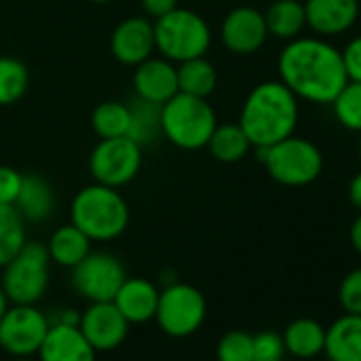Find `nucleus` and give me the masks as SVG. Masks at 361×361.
<instances>
[{"label": "nucleus", "instance_id": "obj_27", "mask_svg": "<svg viewBox=\"0 0 361 361\" xmlns=\"http://www.w3.org/2000/svg\"><path fill=\"white\" fill-rule=\"evenodd\" d=\"M30 85L28 66L11 56L0 58V106H11L20 102Z\"/></svg>", "mask_w": 361, "mask_h": 361}, {"label": "nucleus", "instance_id": "obj_2", "mask_svg": "<svg viewBox=\"0 0 361 361\" xmlns=\"http://www.w3.org/2000/svg\"><path fill=\"white\" fill-rule=\"evenodd\" d=\"M300 121V100L283 81L257 83L243 102L238 126L255 147H272L291 136Z\"/></svg>", "mask_w": 361, "mask_h": 361}, {"label": "nucleus", "instance_id": "obj_29", "mask_svg": "<svg viewBox=\"0 0 361 361\" xmlns=\"http://www.w3.org/2000/svg\"><path fill=\"white\" fill-rule=\"evenodd\" d=\"M26 245V224L13 204H0V268Z\"/></svg>", "mask_w": 361, "mask_h": 361}, {"label": "nucleus", "instance_id": "obj_25", "mask_svg": "<svg viewBox=\"0 0 361 361\" xmlns=\"http://www.w3.org/2000/svg\"><path fill=\"white\" fill-rule=\"evenodd\" d=\"M207 147H209L211 155L217 161H224V164L240 161L253 149V145L249 142L245 130L238 123H221V126L217 123V128L213 130Z\"/></svg>", "mask_w": 361, "mask_h": 361}, {"label": "nucleus", "instance_id": "obj_34", "mask_svg": "<svg viewBox=\"0 0 361 361\" xmlns=\"http://www.w3.org/2000/svg\"><path fill=\"white\" fill-rule=\"evenodd\" d=\"M24 174L11 166H0V204H16Z\"/></svg>", "mask_w": 361, "mask_h": 361}, {"label": "nucleus", "instance_id": "obj_33", "mask_svg": "<svg viewBox=\"0 0 361 361\" xmlns=\"http://www.w3.org/2000/svg\"><path fill=\"white\" fill-rule=\"evenodd\" d=\"M338 298H340L344 312L361 314V268L350 270L342 279L340 289H338Z\"/></svg>", "mask_w": 361, "mask_h": 361}, {"label": "nucleus", "instance_id": "obj_11", "mask_svg": "<svg viewBox=\"0 0 361 361\" xmlns=\"http://www.w3.org/2000/svg\"><path fill=\"white\" fill-rule=\"evenodd\" d=\"M47 329L49 319L37 304H11L0 319V346L11 357H35Z\"/></svg>", "mask_w": 361, "mask_h": 361}, {"label": "nucleus", "instance_id": "obj_13", "mask_svg": "<svg viewBox=\"0 0 361 361\" xmlns=\"http://www.w3.org/2000/svg\"><path fill=\"white\" fill-rule=\"evenodd\" d=\"M221 43L234 56H253L268 41L264 13L255 7L232 9L221 24Z\"/></svg>", "mask_w": 361, "mask_h": 361}, {"label": "nucleus", "instance_id": "obj_1", "mask_svg": "<svg viewBox=\"0 0 361 361\" xmlns=\"http://www.w3.org/2000/svg\"><path fill=\"white\" fill-rule=\"evenodd\" d=\"M279 81H283L298 100L331 104L346 85L342 54L325 39L298 37L287 41L279 56Z\"/></svg>", "mask_w": 361, "mask_h": 361}, {"label": "nucleus", "instance_id": "obj_43", "mask_svg": "<svg viewBox=\"0 0 361 361\" xmlns=\"http://www.w3.org/2000/svg\"><path fill=\"white\" fill-rule=\"evenodd\" d=\"M327 361H329V359H327Z\"/></svg>", "mask_w": 361, "mask_h": 361}, {"label": "nucleus", "instance_id": "obj_21", "mask_svg": "<svg viewBox=\"0 0 361 361\" xmlns=\"http://www.w3.org/2000/svg\"><path fill=\"white\" fill-rule=\"evenodd\" d=\"M281 336L285 350L298 359H312L325 348V327L310 317L291 321Z\"/></svg>", "mask_w": 361, "mask_h": 361}, {"label": "nucleus", "instance_id": "obj_20", "mask_svg": "<svg viewBox=\"0 0 361 361\" xmlns=\"http://www.w3.org/2000/svg\"><path fill=\"white\" fill-rule=\"evenodd\" d=\"M24 221L43 224L56 209V194L49 180L41 174H24L18 200L13 204Z\"/></svg>", "mask_w": 361, "mask_h": 361}, {"label": "nucleus", "instance_id": "obj_18", "mask_svg": "<svg viewBox=\"0 0 361 361\" xmlns=\"http://www.w3.org/2000/svg\"><path fill=\"white\" fill-rule=\"evenodd\" d=\"M119 312L126 317L130 325H142L155 319L159 289L149 279H128L117 289L115 298L111 300Z\"/></svg>", "mask_w": 361, "mask_h": 361}, {"label": "nucleus", "instance_id": "obj_28", "mask_svg": "<svg viewBox=\"0 0 361 361\" xmlns=\"http://www.w3.org/2000/svg\"><path fill=\"white\" fill-rule=\"evenodd\" d=\"M92 128L100 138L128 136L130 106L119 100H104L92 113Z\"/></svg>", "mask_w": 361, "mask_h": 361}, {"label": "nucleus", "instance_id": "obj_41", "mask_svg": "<svg viewBox=\"0 0 361 361\" xmlns=\"http://www.w3.org/2000/svg\"><path fill=\"white\" fill-rule=\"evenodd\" d=\"M87 3H94V5H106L111 0H87Z\"/></svg>", "mask_w": 361, "mask_h": 361}, {"label": "nucleus", "instance_id": "obj_16", "mask_svg": "<svg viewBox=\"0 0 361 361\" xmlns=\"http://www.w3.org/2000/svg\"><path fill=\"white\" fill-rule=\"evenodd\" d=\"M132 87L136 98H142L153 104L168 102L174 94H178L176 83V64L166 58H147L138 66H134Z\"/></svg>", "mask_w": 361, "mask_h": 361}, {"label": "nucleus", "instance_id": "obj_9", "mask_svg": "<svg viewBox=\"0 0 361 361\" xmlns=\"http://www.w3.org/2000/svg\"><path fill=\"white\" fill-rule=\"evenodd\" d=\"M142 164V147L130 136L100 138L90 155V172L94 183L121 190L138 176Z\"/></svg>", "mask_w": 361, "mask_h": 361}, {"label": "nucleus", "instance_id": "obj_6", "mask_svg": "<svg viewBox=\"0 0 361 361\" xmlns=\"http://www.w3.org/2000/svg\"><path fill=\"white\" fill-rule=\"evenodd\" d=\"M153 35L155 51H159L161 58L174 64L207 56L213 43V35L207 20L196 11L180 7L155 20Z\"/></svg>", "mask_w": 361, "mask_h": 361}, {"label": "nucleus", "instance_id": "obj_7", "mask_svg": "<svg viewBox=\"0 0 361 361\" xmlns=\"http://www.w3.org/2000/svg\"><path fill=\"white\" fill-rule=\"evenodd\" d=\"M51 257L41 243H28L3 266V285L11 304H37L49 287Z\"/></svg>", "mask_w": 361, "mask_h": 361}, {"label": "nucleus", "instance_id": "obj_17", "mask_svg": "<svg viewBox=\"0 0 361 361\" xmlns=\"http://www.w3.org/2000/svg\"><path fill=\"white\" fill-rule=\"evenodd\" d=\"M39 361H96V350L81 334L79 325L49 323L39 348Z\"/></svg>", "mask_w": 361, "mask_h": 361}, {"label": "nucleus", "instance_id": "obj_10", "mask_svg": "<svg viewBox=\"0 0 361 361\" xmlns=\"http://www.w3.org/2000/svg\"><path fill=\"white\" fill-rule=\"evenodd\" d=\"M126 281L123 264L104 251H90L71 268V285L87 302H111Z\"/></svg>", "mask_w": 361, "mask_h": 361}, {"label": "nucleus", "instance_id": "obj_5", "mask_svg": "<svg viewBox=\"0 0 361 361\" xmlns=\"http://www.w3.org/2000/svg\"><path fill=\"white\" fill-rule=\"evenodd\" d=\"M259 161L266 166L268 174L276 183L285 188H304L310 185L323 172V153L321 149L302 136H287L272 147H255Z\"/></svg>", "mask_w": 361, "mask_h": 361}, {"label": "nucleus", "instance_id": "obj_30", "mask_svg": "<svg viewBox=\"0 0 361 361\" xmlns=\"http://www.w3.org/2000/svg\"><path fill=\"white\" fill-rule=\"evenodd\" d=\"M338 123L350 132H361V83L346 81V85L331 100Z\"/></svg>", "mask_w": 361, "mask_h": 361}, {"label": "nucleus", "instance_id": "obj_37", "mask_svg": "<svg viewBox=\"0 0 361 361\" xmlns=\"http://www.w3.org/2000/svg\"><path fill=\"white\" fill-rule=\"evenodd\" d=\"M348 200L361 213V170L350 178V183H348Z\"/></svg>", "mask_w": 361, "mask_h": 361}, {"label": "nucleus", "instance_id": "obj_35", "mask_svg": "<svg viewBox=\"0 0 361 361\" xmlns=\"http://www.w3.org/2000/svg\"><path fill=\"white\" fill-rule=\"evenodd\" d=\"M340 54H342V62H344V71H346L348 81L361 83V35L350 39Z\"/></svg>", "mask_w": 361, "mask_h": 361}, {"label": "nucleus", "instance_id": "obj_42", "mask_svg": "<svg viewBox=\"0 0 361 361\" xmlns=\"http://www.w3.org/2000/svg\"><path fill=\"white\" fill-rule=\"evenodd\" d=\"M359 157H361V140H359Z\"/></svg>", "mask_w": 361, "mask_h": 361}, {"label": "nucleus", "instance_id": "obj_14", "mask_svg": "<svg viewBox=\"0 0 361 361\" xmlns=\"http://www.w3.org/2000/svg\"><path fill=\"white\" fill-rule=\"evenodd\" d=\"M155 51L153 22L149 18H128L111 35V54L126 66H138Z\"/></svg>", "mask_w": 361, "mask_h": 361}, {"label": "nucleus", "instance_id": "obj_19", "mask_svg": "<svg viewBox=\"0 0 361 361\" xmlns=\"http://www.w3.org/2000/svg\"><path fill=\"white\" fill-rule=\"evenodd\" d=\"M329 361H361V314L344 312L325 329V348Z\"/></svg>", "mask_w": 361, "mask_h": 361}, {"label": "nucleus", "instance_id": "obj_12", "mask_svg": "<svg viewBox=\"0 0 361 361\" xmlns=\"http://www.w3.org/2000/svg\"><path fill=\"white\" fill-rule=\"evenodd\" d=\"M79 329L96 353L117 348L130 331V323L113 302H90L79 314Z\"/></svg>", "mask_w": 361, "mask_h": 361}, {"label": "nucleus", "instance_id": "obj_32", "mask_svg": "<svg viewBox=\"0 0 361 361\" xmlns=\"http://www.w3.org/2000/svg\"><path fill=\"white\" fill-rule=\"evenodd\" d=\"M285 355L287 350L279 331L264 329L253 336V361H283Z\"/></svg>", "mask_w": 361, "mask_h": 361}, {"label": "nucleus", "instance_id": "obj_39", "mask_svg": "<svg viewBox=\"0 0 361 361\" xmlns=\"http://www.w3.org/2000/svg\"><path fill=\"white\" fill-rule=\"evenodd\" d=\"M11 306V302H9V298H7V293H5V289H3V285H0V319H3V314L7 312V308Z\"/></svg>", "mask_w": 361, "mask_h": 361}, {"label": "nucleus", "instance_id": "obj_3", "mask_svg": "<svg viewBox=\"0 0 361 361\" xmlns=\"http://www.w3.org/2000/svg\"><path fill=\"white\" fill-rule=\"evenodd\" d=\"M71 224H75L92 243H109L126 232L130 209L119 190L92 183L73 198Z\"/></svg>", "mask_w": 361, "mask_h": 361}, {"label": "nucleus", "instance_id": "obj_31", "mask_svg": "<svg viewBox=\"0 0 361 361\" xmlns=\"http://www.w3.org/2000/svg\"><path fill=\"white\" fill-rule=\"evenodd\" d=\"M217 361H253V334L228 331L217 344Z\"/></svg>", "mask_w": 361, "mask_h": 361}, {"label": "nucleus", "instance_id": "obj_23", "mask_svg": "<svg viewBox=\"0 0 361 361\" xmlns=\"http://www.w3.org/2000/svg\"><path fill=\"white\" fill-rule=\"evenodd\" d=\"M45 247L54 264L62 268H73L92 251V240L75 224H66L51 234Z\"/></svg>", "mask_w": 361, "mask_h": 361}, {"label": "nucleus", "instance_id": "obj_26", "mask_svg": "<svg viewBox=\"0 0 361 361\" xmlns=\"http://www.w3.org/2000/svg\"><path fill=\"white\" fill-rule=\"evenodd\" d=\"M130 130L128 136L140 147L161 136V104L134 98L130 104Z\"/></svg>", "mask_w": 361, "mask_h": 361}, {"label": "nucleus", "instance_id": "obj_8", "mask_svg": "<svg viewBox=\"0 0 361 361\" xmlns=\"http://www.w3.org/2000/svg\"><path fill=\"white\" fill-rule=\"evenodd\" d=\"M207 319V298L190 283H170L159 291L155 321L164 334L188 338L196 334Z\"/></svg>", "mask_w": 361, "mask_h": 361}, {"label": "nucleus", "instance_id": "obj_4", "mask_svg": "<svg viewBox=\"0 0 361 361\" xmlns=\"http://www.w3.org/2000/svg\"><path fill=\"white\" fill-rule=\"evenodd\" d=\"M215 128L217 113L209 98L178 92L161 104V136L178 149H204Z\"/></svg>", "mask_w": 361, "mask_h": 361}, {"label": "nucleus", "instance_id": "obj_36", "mask_svg": "<svg viewBox=\"0 0 361 361\" xmlns=\"http://www.w3.org/2000/svg\"><path fill=\"white\" fill-rule=\"evenodd\" d=\"M140 7L145 11V18L155 22L164 18L166 13L174 11L178 7V0H140Z\"/></svg>", "mask_w": 361, "mask_h": 361}, {"label": "nucleus", "instance_id": "obj_15", "mask_svg": "<svg viewBox=\"0 0 361 361\" xmlns=\"http://www.w3.org/2000/svg\"><path fill=\"white\" fill-rule=\"evenodd\" d=\"M306 26L319 37L348 32L359 18V0H306Z\"/></svg>", "mask_w": 361, "mask_h": 361}, {"label": "nucleus", "instance_id": "obj_24", "mask_svg": "<svg viewBox=\"0 0 361 361\" xmlns=\"http://www.w3.org/2000/svg\"><path fill=\"white\" fill-rule=\"evenodd\" d=\"M176 83L178 92L209 98L217 87V68L213 66V62L207 60V56L185 60L176 64Z\"/></svg>", "mask_w": 361, "mask_h": 361}, {"label": "nucleus", "instance_id": "obj_38", "mask_svg": "<svg viewBox=\"0 0 361 361\" xmlns=\"http://www.w3.org/2000/svg\"><path fill=\"white\" fill-rule=\"evenodd\" d=\"M348 238H350V245L353 249L361 255V213L355 217V221L350 224V230H348Z\"/></svg>", "mask_w": 361, "mask_h": 361}, {"label": "nucleus", "instance_id": "obj_22", "mask_svg": "<svg viewBox=\"0 0 361 361\" xmlns=\"http://www.w3.org/2000/svg\"><path fill=\"white\" fill-rule=\"evenodd\" d=\"M268 37L279 41H293L306 28L304 3L300 0H274L264 13Z\"/></svg>", "mask_w": 361, "mask_h": 361}, {"label": "nucleus", "instance_id": "obj_40", "mask_svg": "<svg viewBox=\"0 0 361 361\" xmlns=\"http://www.w3.org/2000/svg\"><path fill=\"white\" fill-rule=\"evenodd\" d=\"M13 361H39V359H32V357H13Z\"/></svg>", "mask_w": 361, "mask_h": 361}]
</instances>
